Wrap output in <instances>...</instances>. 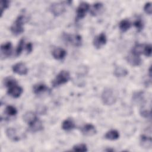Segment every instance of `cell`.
<instances>
[{"label":"cell","mask_w":152,"mask_h":152,"mask_svg":"<svg viewBox=\"0 0 152 152\" xmlns=\"http://www.w3.org/2000/svg\"><path fill=\"white\" fill-rule=\"evenodd\" d=\"M26 19L23 15H19L10 27L11 33L15 36L19 35L24 32L23 25L26 23Z\"/></svg>","instance_id":"6da1fadb"},{"label":"cell","mask_w":152,"mask_h":152,"mask_svg":"<svg viewBox=\"0 0 152 152\" xmlns=\"http://www.w3.org/2000/svg\"><path fill=\"white\" fill-rule=\"evenodd\" d=\"M102 100L105 105H112L116 101V97L112 89L105 88L102 94Z\"/></svg>","instance_id":"7a4b0ae2"},{"label":"cell","mask_w":152,"mask_h":152,"mask_svg":"<svg viewBox=\"0 0 152 152\" xmlns=\"http://www.w3.org/2000/svg\"><path fill=\"white\" fill-rule=\"evenodd\" d=\"M70 80L69 72L65 70L61 71L52 81L53 87H58L62 84L66 83Z\"/></svg>","instance_id":"3957f363"},{"label":"cell","mask_w":152,"mask_h":152,"mask_svg":"<svg viewBox=\"0 0 152 152\" xmlns=\"http://www.w3.org/2000/svg\"><path fill=\"white\" fill-rule=\"evenodd\" d=\"M64 39L66 42L75 47H80L82 45V37L78 34H64Z\"/></svg>","instance_id":"277c9868"},{"label":"cell","mask_w":152,"mask_h":152,"mask_svg":"<svg viewBox=\"0 0 152 152\" xmlns=\"http://www.w3.org/2000/svg\"><path fill=\"white\" fill-rule=\"evenodd\" d=\"M89 9H90V5L87 2H81L77 8V11H76L77 20L83 18L86 16V13L87 12Z\"/></svg>","instance_id":"5b68a950"},{"label":"cell","mask_w":152,"mask_h":152,"mask_svg":"<svg viewBox=\"0 0 152 152\" xmlns=\"http://www.w3.org/2000/svg\"><path fill=\"white\" fill-rule=\"evenodd\" d=\"M49 10L55 16H59L65 11V8L63 2H55L50 5Z\"/></svg>","instance_id":"8992f818"},{"label":"cell","mask_w":152,"mask_h":152,"mask_svg":"<svg viewBox=\"0 0 152 152\" xmlns=\"http://www.w3.org/2000/svg\"><path fill=\"white\" fill-rule=\"evenodd\" d=\"M107 42L106 36L104 33H101L94 38L93 44L97 49H100L106 45Z\"/></svg>","instance_id":"52a82bcc"},{"label":"cell","mask_w":152,"mask_h":152,"mask_svg":"<svg viewBox=\"0 0 152 152\" xmlns=\"http://www.w3.org/2000/svg\"><path fill=\"white\" fill-rule=\"evenodd\" d=\"M12 46L11 42H8L2 44L1 46V56L4 58L10 57L12 54Z\"/></svg>","instance_id":"ba28073f"},{"label":"cell","mask_w":152,"mask_h":152,"mask_svg":"<svg viewBox=\"0 0 152 152\" xmlns=\"http://www.w3.org/2000/svg\"><path fill=\"white\" fill-rule=\"evenodd\" d=\"M12 69L14 72L20 75H26L28 72V69L26 65L23 62H18L14 64L12 66Z\"/></svg>","instance_id":"9c48e42d"},{"label":"cell","mask_w":152,"mask_h":152,"mask_svg":"<svg viewBox=\"0 0 152 152\" xmlns=\"http://www.w3.org/2000/svg\"><path fill=\"white\" fill-rule=\"evenodd\" d=\"M82 134L86 136H93L96 134V129L95 126L91 124H87L81 128Z\"/></svg>","instance_id":"30bf717a"},{"label":"cell","mask_w":152,"mask_h":152,"mask_svg":"<svg viewBox=\"0 0 152 152\" xmlns=\"http://www.w3.org/2000/svg\"><path fill=\"white\" fill-rule=\"evenodd\" d=\"M128 63L134 66H139L141 64V59L140 56L135 55L132 53H130L126 58Z\"/></svg>","instance_id":"8fae6325"},{"label":"cell","mask_w":152,"mask_h":152,"mask_svg":"<svg viewBox=\"0 0 152 152\" xmlns=\"http://www.w3.org/2000/svg\"><path fill=\"white\" fill-rule=\"evenodd\" d=\"M23 88L21 87L16 85L10 88H8L7 93L10 96L14 98H18L21 95V94L23 93Z\"/></svg>","instance_id":"7c38bea8"},{"label":"cell","mask_w":152,"mask_h":152,"mask_svg":"<svg viewBox=\"0 0 152 152\" xmlns=\"http://www.w3.org/2000/svg\"><path fill=\"white\" fill-rule=\"evenodd\" d=\"M140 144L142 148H151L152 147V140L150 136L142 134L140 138Z\"/></svg>","instance_id":"4fadbf2b"},{"label":"cell","mask_w":152,"mask_h":152,"mask_svg":"<svg viewBox=\"0 0 152 152\" xmlns=\"http://www.w3.org/2000/svg\"><path fill=\"white\" fill-rule=\"evenodd\" d=\"M33 90L34 93L35 94H38V95L46 93L49 90V88L46 86V85L43 83H37L34 85L33 87Z\"/></svg>","instance_id":"5bb4252c"},{"label":"cell","mask_w":152,"mask_h":152,"mask_svg":"<svg viewBox=\"0 0 152 152\" xmlns=\"http://www.w3.org/2000/svg\"><path fill=\"white\" fill-rule=\"evenodd\" d=\"M52 55L55 59L61 60L65 57L66 52L64 49L61 48H57L52 50Z\"/></svg>","instance_id":"9a60e30c"},{"label":"cell","mask_w":152,"mask_h":152,"mask_svg":"<svg viewBox=\"0 0 152 152\" xmlns=\"http://www.w3.org/2000/svg\"><path fill=\"white\" fill-rule=\"evenodd\" d=\"M75 127V123L71 118H67L65 119L62 123V128L66 131H71L74 129Z\"/></svg>","instance_id":"2e32d148"},{"label":"cell","mask_w":152,"mask_h":152,"mask_svg":"<svg viewBox=\"0 0 152 152\" xmlns=\"http://www.w3.org/2000/svg\"><path fill=\"white\" fill-rule=\"evenodd\" d=\"M37 119V118L36 114L34 112H31V111L27 112L23 115L24 121L26 124H28L29 125L30 124H31L32 123H33Z\"/></svg>","instance_id":"e0dca14e"},{"label":"cell","mask_w":152,"mask_h":152,"mask_svg":"<svg viewBox=\"0 0 152 152\" xmlns=\"http://www.w3.org/2000/svg\"><path fill=\"white\" fill-rule=\"evenodd\" d=\"M43 129V126L42 122L38 118L31 124L29 125V130L31 132H35L40 131Z\"/></svg>","instance_id":"ac0fdd59"},{"label":"cell","mask_w":152,"mask_h":152,"mask_svg":"<svg viewBox=\"0 0 152 152\" xmlns=\"http://www.w3.org/2000/svg\"><path fill=\"white\" fill-rule=\"evenodd\" d=\"M103 8V5L101 2H96L93 4L90 10V14L93 16H96L101 13Z\"/></svg>","instance_id":"d6986e66"},{"label":"cell","mask_w":152,"mask_h":152,"mask_svg":"<svg viewBox=\"0 0 152 152\" xmlns=\"http://www.w3.org/2000/svg\"><path fill=\"white\" fill-rule=\"evenodd\" d=\"M5 134L7 137L11 141H18L20 140L19 137L17 135L15 129L12 128H8V129H7L5 131Z\"/></svg>","instance_id":"ffe728a7"},{"label":"cell","mask_w":152,"mask_h":152,"mask_svg":"<svg viewBox=\"0 0 152 152\" xmlns=\"http://www.w3.org/2000/svg\"><path fill=\"white\" fill-rule=\"evenodd\" d=\"M104 138L111 141L116 140L119 138V133L115 129H111L106 133Z\"/></svg>","instance_id":"44dd1931"},{"label":"cell","mask_w":152,"mask_h":152,"mask_svg":"<svg viewBox=\"0 0 152 152\" xmlns=\"http://www.w3.org/2000/svg\"><path fill=\"white\" fill-rule=\"evenodd\" d=\"M113 74L116 77H125L128 74V70L122 66H116L114 70Z\"/></svg>","instance_id":"7402d4cb"},{"label":"cell","mask_w":152,"mask_h":152,"mask_svg":"<svg viewBox=\"0 0 152 152\" xmlns=\"http://www.w3.org/2000/svg\"><path fill=\"white\" fill-rule=\"evenodd\" d=\"M131 26V22L128 20H126V19H124V20H121L119 23V29L122 32L126 31L128 30L129 29Z\"/></svg>","instance_id":"603a6c76"},{"label":"cell","mask_w":152,"mask_h":152,"mask_svg":"<svg viewBox=\"0 0 152 152\" xmlns=\"http://www.w3.org/2000/svg\"><path fill=\"white\" fill-rule=\"evenodd\" d=\"M4 86L7 88H10L12 86L17 85V80L12 77L9 76L4 78L3 81Z\"/></svg>","instance_id":"cb8c5ba5"},{"label":"cell","mask_w":152,"mask_h":152,"mask_svg":"<svg viewBox=\"0 0 152 152\" xmlns=\"http://www.w3.org/2000/svg\"><path fill=\"white\" fill-rule=\"evenodd\" d=\"M144 44H136L132 49L131 53L140 56L141 54L144 53Z\"/></svg>","instance_id":"d4e9b609"},{"label":"cell","mask_w":152,"mask_h":152,"mask_svg":"<svg viewBox=\"0 0 152 152\" xmlns=\"http://www.w3.org/2000/svg\"><path fill=\"white\" fill-rule=\"evenodd\" d=\"M132 99H133V100L137 103H143L144 101L143 92L135 93L133 95Z\"/></svg>","instance_id":"484cf974"},{"label":"cell","mask_w":152,"mask_h":152,"mask_svg":"<svg viewBox=\"0 0 152 152\" xmlns=\"http://www.w3.org/2000/svg\"><path fill=\"white\" fill-rule=\"evenodd\" d=\"M4 112L9 116H14L17 115V110L13 106H8L6 107Z\"/></svg>","instance_id":"4316f807"},{"label":"cell","mask_w":152,"mask_h":152,"mask_svg":"<svg viewBox=\"0 0 152 152\" xmlns=\"http://www.w3.org/2000/svg\"><path fill=\"white\" fill-rule=\"evenodd\" d=\"M72 150L75 151H80V152H84L87 151V147L86 144L81 143V144H76L72 147Z\"/></svg>","instance_id":"83f0119b"},{"label":"cell","mask_w":152,"mask_h":152,"mask_svg":"<svg viewBox=\"0 0 152 152\" xmlns=\"http://www.w3.org/2000/svg\"><path fill=\"white\" fill-rule=\"evenodd\" d=\"M24 46V39H21L20 42H18V45L17 46V48L16 49V51H15V55L17 56H18L21 55L23 50V48Z\"/></svg>","instance_id":"f1b7e54d"},{"label":"cell","mask_w":152,"mask_h":152,"mask_svg":"<svg viewBox=\"0 0 152 152\" xmlns=\"http://www.w3.org/2000/svg\"><path fill=\"white\" fill-rule=\"evenodd\" d=\"M134 26L137 28L138 31H141L144 28V23L141 18L137 19L134 23Z\"/></svg>","instance_id":"f546056e"},{"label":"cell","mask_w":152,"mask_h":152,"mask_svg":"<svg viewBox=\"0 0 152 152\" xmlns=\"http://www.w3.org/2000/svg\"><path fill=\"white\" fill-rule=\"evenodd\" d=\"M10 6V1L8 0H2L1 2V16L2 17L4 10L7 9Z\"/></svg>","instance_id":"4dcf8cb0"},{"label":"cell","mask_w":152,"mask_h":152,"mask_svg":"<svg viewBox=\"0 0 152 152\" xmlns=\"http://www.w3.org/2000/svg\"><path fill=\"white\" fill-rule=\"evenodd\" d=\"M143 54L147 57H150L151 55V45L150 44L145 45Z\"/></svg>","instance_id":"1f68e13d"},{"label":"cell","mask_w":152,"mask_h":152,"mask_svg":"<svg viewBox=\"0 0 152 152\" xmlns=\"http://www.w3.org/2000/svg\"><path fill=\"white\" fill-rule=\"evenodd\" d=\"M144 10L145 12L148 15H151L152 12V7H151V2H148L145 3L144 7Z\"/></svg>","instance_id":"d6a6232c"},{"label":"cell","mask_w":152,"mask_h":152,"mask_svg":"<svg viewBox=\"0 0 152 152\" xmlns=\"http://www.w3.org/2000/svg\"><path fill=\"white\" fill-rule=\"evenodd\" d=\"M36 111L39 115H45L47 112V108L43 105H39L37 107Z\"/></svg>","instance_id":"836d02e7"},{"label":"cell","mask_w":152,"mask_h":152,"mask_svg":"<svg viewBox=\"0 0 152 152\" xmlns=\"http://www.w3.org/2000/svg\"><path fill=\"white\" fill-rule=\"evenodd\" d=\"M140 115L144 118H148L150 116V110L145 108H141L140 109Z\"/></svg>","instance_id":"e575fe53"},{"label":"cell","mask_w":152,"mask_h":152,"mask_svg":"<svg viewBox=\"0 0 152 152\" xmlns=\"http://www.w3.org/2000/svg\"><path fill=\"white\" fill-rule=\"evenodd\" d=\"M26 49L27 52V53H30V52H31V51L33 50V46H32L31 43L29 42L26 45Z\"/></svg>","instance_id":"d590c367"}]
</instances>
